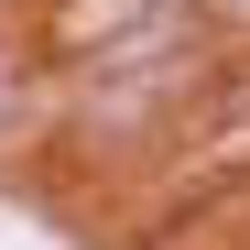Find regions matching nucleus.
I'll list each match as a JSON object with an SVG mask.
<instances>
[{
	"label": "nucleus",
	"instance_id": "nucleus-1",
	"mask_svg": "<svg viewBox=\"0 0 250 250\" xmlns=\"http://www.w3.org/2000/svg\"><path fill=\"white\" fill-rule=\"evenodd\" d=\"M142 11H163V0H76L55 33H65V44H87V33H120V22H142Z\"/></svg>",
	"mask_w": 250,
	"mask_h": 250
}]
</instances>
